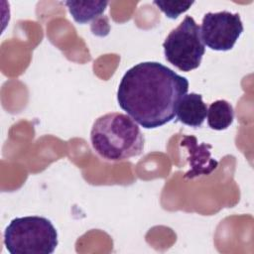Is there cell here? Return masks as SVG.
Listing matches in <instances>:
<instances>
[{"label":"cell","instance_id":"1","mask_svg":"<svg viewBox=\"0 0 254 254\" xmlns=\"http://www.w3.org/2000/svg\"><path fill=\"white\" fill-rule=\"evenodd\" d=\"M189 90L187 77L157 62H144L129 68L117 90V101L145 129L172 121L181 98Z\"/></svg>","mask_w":254,"mask_h":254},{"label":"cell","instance_id":"2","mask_svg":"<svg viewBox=\"0 0 254 254\" xmlns=\"http://www.w3.org/2000/svg\"><path fill=\"white\" fill-rule=\"evenodd\" d=\"M90 142L101 159L115 163L141 155L145 139L138 123L129 115L111 112L94 121Z\"/></svg>","mask_w":254,"mask_h":254},{"label":"cell","instance_id":"3","mask_svg":"<svg viewBox=\"0 0 254 254\" xmlns=\"http://www.w3.org/2000/svg\"><path fill=\"white\" fill-rule=\"evenodd\" d=\"M4 245L11 254H52L58 246V232L46 217H16L4 231Z\"/></svg>","mask_w":254,"mask_h":254},{"label":"cell","instance_id":"4","mask_svg":"<svg viewBox=\"0 0 254 254\" xmlns=\"http://www.w3.org/2000/svg\"><path fill=\"white\" fill-rule=\"evenodd\" d=\"M163 48L166 60L186 72L197 68L205 53L200 28L190 16H186L181 24L170 32Z\"/></svg>","mask_w":254,"mask_h":254},{"label":"cell","instance_id":"5","mask_svg":"<svg viewBox=\"0 0 254 254\" xmlns=\"http://www.w3.org/2000/svg\"><path fill=\"white\" fill-rule=\"evenodd\" d=\"M199 28L203 44L222 52L231 50L243 32L240 15L228 11L206 13Z\"/></svg>","mask_w":254,"mask_h":254},{"label":"cell","instance_id":"6","mask_svg":"<svg viewBox=\"0 0 254 254\" xmlns=\"http://www.w3.org/2000/svg\"><path fill=\"white\" fill-rule=\"evenodd\" d=\"M181 146L186 147L188 150V160L190 167L185 178L193 179L198 176L209 175L217 168V161L210 157V145L205 143L198 144L195 137L187 135L183 137Z\"/></svg>","mask_w":254,"mask_h":254},{"label":"cell","instance_id":"7","mask_svg":"<svg viewBox=\"0 0 254 254\" xmlns=\"http://www.w3.org/2000/svg\"><path fill=\"white\" fill-rule=\"evenodd\" d=\"M207 114V106L202 101L201 94L194 92L185 94L177 107V121L190 127H200Z\"/></svg>","mask_w":254,"mask_h":254},{"label":"cell","instance_id":"8","mask_svg":"<svg viewBox=\"0 0 254 254\" xmlns=\"http://www.w3.org/2000/svg\"><path fill=\"white\" fill-rule=\"evenodd\" d=\"M72 19L78 24L88 23L102 15L108 5L107 1H64Z\"/></svg>","mask_w":254,"mask_h":254},{"label":"cell","instance_id":"9","mask_svg":"<svg viewBox=\"0 0 254 254\" xmlns=\"http://www.w3.org/2000/svg\"><path fill=\"white\" fill-rule=\"evenodd\" d=\"M207 124L213 130L227 129L233 122L234 109L233 106L224 99L212 102L207 108Z\"/></svg>","mask_w":254,"mask_h":254},{"label":"cell","instance_id":"10","mask_svg":"<svg viewBox=\"0 0 254 254\" xmlns=\"http://www.w3.org/2000/svg\"><path fill=\"white\" fill-rule=\"evenodd\" d=\"M168 18L177 19L182 13L188 11L193 1H158L153 2Z\"/></svg>","mask_w":254,"mask_h":254}]
</instances>
